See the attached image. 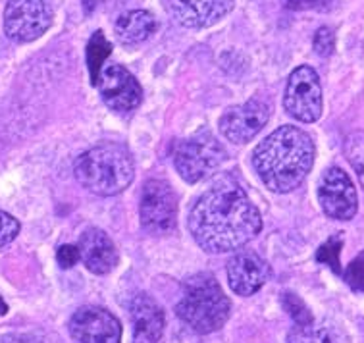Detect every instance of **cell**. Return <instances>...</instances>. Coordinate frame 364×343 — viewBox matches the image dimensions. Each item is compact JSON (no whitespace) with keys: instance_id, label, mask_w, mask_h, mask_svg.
Segmentation results:
<instances>
[{"instance_id":"cell-14","label":"cell","mask_w":364,"mask_h":343,"mask_svg":"<svg viewBox=\"0 0 364 343\" xmlns=\"http://www.w3.org/2000/svg\"><path fill=\"white\" fill-rule=\"evenodd\" d=\"M270 264L255 251H241L228 263V282L233 293L241 297L255 295L268 282Z\"/></svg>"},{"instance_id":"cell-16","label":"cell","mask_w":364,"mask_h":343,"mask_svg":"<svg viewBox=\"0 0 364 343\" xmlns=\"http://www.w3.org/2000/svg\"><path fill=\"white\" fill-rule=\"evenodd\" d=\"M77 249H80V257L87 266V270L99 274V276L110 274L119 263L116 245L99 228H89L83 231Z\"/></svg>"},{"instance_id":"cell-21","label":"cell","mask_w":364,"mask_h":343,"mask_svg":"<svg viewBox=\"0 0 364 343\" xmlns=\"http://www.w3.org/2000/svg\"><path fill=\"white\" fill-rule=\"evenodd\" d=\"M341 247H343V239L341 236H333L326 241L316 253V260L318 263L326 264V266H330L331 270L336 272V274H341V266H339V253H341Z\"/></svg>"},{"instance_id":"cell-19","label":"cell","mask_w":364,"mask_h":343,"mask_svg":"<svg viewBox=\"0 0 364 343\" xmlns=\"http://www.w3.org/2000/svg\"><path fill=\"white\" fill-rule=\"evenodd\" d=\"M287 343H338L333 332L314 320L309 324H295L287 334Z\"/></svg>"},{"instance_id":"cell-26","label":"cell","mask_w":364,"mask_h":343,"mask_svg":"<svg viewBox=\"0 0 364 343\" xmlns=\"http://www.w3.org/2000/svg\"><path fill=\"white\" fill-rule=\"evenodd\" d=\"M80 249L75 245H62L56 253V260L62 268H72L80 260Z\"/></svg>"},{"instance_id":"cell-13","label":"cell","mask_w":364,"mask_h":343,"mask_svg":"<svg viewBox=\"0 0 364 343\" xmlns=\"http://www.w3.org/2000/svg\"><path fill=\"white\" fill-rule=\"evenodd\" d=\"M166 10L178 23L191 29H205L218 23L232 12L235 0H164Z\"/></svg>"},{"instance_id":"cell-23","label":"cell","mask_w":364,"mask_h":343,"mask_svg":"<svg viewBox=\"0 0 364 343\" xmlns=\"http://www.w3.org/2000/svg\"><path fill=\"white\" fill-rule=\"evenodd\" d=\"M343 278L353 291L364 293V251L358 253L357 257L353 258L351 264L347 266V270L343 272Z\"/></svg>"},{"instance_id":"cell-6","label":"cell","mask_w":364,"mask_h":343,"mask_svg":"<svg viewBox=\"0 0 364 343\" xmlns=\"http://www.w3.org/2000/svg\"><path fill=\"white\" fill-rule=\"evenodd\" d=\"M141 226L151 236L172 233L178 226V197L164 179H146L139 203Z\"/></svg>"},{"instance_id":"cell-4","label":"cell","mask_w":364,"mask_h":343,"mask_svg":"<svg viewBox=\"0 0 364 343\" xmlns=\"http://www.w3.org/2000/svg\"><path fill=\"white\" fill-rule=\"evenodd\" d=\"M232 312V303L216 282V278L206 272L187 278L183 295L176 307L179 320L197 334H212L220 330Z\"/></svg>"},{"instance_id":"cell-20","label":"cell","mask_w":364,"mask_h":343,"mask_svg":"<svg viewBox=\"0 0 364 343\" xmlns=\"http://www.w3.org/2000/svg\"><path fill=\"white\" fill-rule=\"evenodd\" d=\"M343 151L353 170L357 172L358 181L364 187V132H353L351 135H347Z\"/></svg>"},{"instance_id":"cell-22","label":"cell","mask_w":364,"mask_h":343,"mask_svg":"<svg viewBox=\"0 0 364 343\" xmlns=\"http://www.w3.org/2000/svg\"><path fill=\"white\" fill-rule=\"evenodd\" d=\"M282 305H284V309L287 310V315L293 318L295 324H309L314 320V317H312V312L309 310L305 301L299 297V295H295V293L285 291L284 295H282Z\"/></svg>"},{"instance_id":"cell-25","label":"cell","mask_w":364,"mask_h":343,"mask_svg":"<svg viewBox=\"0 0 364 343\" xmlns=\"http://www.w3.org/2000/svg\"><path fill=\"white\" fill-rule=\"evenodd\" d=\"M18 233H20V222L12 214L0 211V249L12 243L18 238Z\"/></svg>"},{"instance_id":"cell-27","label":"cell","mask_w":364,"mask_h":343,"mask_svg":"<svg viewBox=\"0 0 364 343\" xmlns=\"http://www.w3.org/2000/svg\"><path fill=\"white\" fill-rule=\"evenodd\" d=\"M326 0H287V4L293 10H312V8H318Z\"/></svg>"},{"instance_id":"cell-3","label":"cell","mask_w":364,"mask_h":343,"mask_svg":"<svg viewBox=\"0 0 364 343\" xmlns=\"http://www.w3.org/2000/svg\"><path fill=\"white\" fill-rule=\"evenodd\" d=\"M75 179L99 197H114L126 191L135 176L132 152L118 143H102L81 152L73 164Z\"/></svg>"},{"instance_id":"cell-10","label":"cell","mask_w":364,"mask_h":343,"mask_svg":"<svg viewBox=\"0 0 364 343\" xmlns=\"http://www.w3.org/2000/svg\"><path fill=\"white\" fill-rule=\"evenodd\" d=\"M70 336L73 343H119L122 326L110 310L102 307H81L70 318Z\"/></svg>"},{"instance_id":"cell-1","label":"cell","mask_w":364,"mask_h":343,"mask_svg":"<svg viewBox=\"0 0 364 343\" xmlns=\"http://www.w3.org/2000/svg\"><path fill=\"white\" fill-rule=\"evenodd\" d=\"M187 224L200 249L222 255L251 243L262 230V218L235 179L222 178L197 199Z\"/></svg>"},{"instance_id":"cell-29","label":"cell","mask_w":364,"mask_h":343,"mask_svg":"<svg viewBox=\"0 0 364 343\" xmlns=\"http://www.w3.org/2000/svg\"><path fill=\"white\" fill-rule=\"evenodd\" d=\"M83 2V10L85 14H91L95 10V4H97V0H81Z\"/></svg>"},{"instance_id":"cell-24","label":"cell","mask_w":364,"mask_h":343,"mask_svg":"<svg viewBox=\"0 0 364 343\" xmlns=\"http://www.w3.org/2000/svg\"><path fill=\"white\" fill-rule=\"evenodd\" d=\"M312 46H314V53L318 56H331L333 48H336V33H333V29H330V27H320L316 35H314Z\"/></svg>"},{"instance_id":"cell-9","label":"cell","mask_w":364,"mask_h":343,"mask_svg":"<svg viewBox=\"0 0 364 343\" xmlns=\"http://www.w3.org/2000/svg\"><path fill=\"white\" fill-rule=\"evenodd\" d=\"M318 201L326 216L333 220H353L358 211L357 189L351 178L338 166H331L322 174Z\"/></svg>"},{"instance_id":"cell-12","label":"cell","mask_w":364,"mask_h":343,"mask_svg":"<svg viewBox=\"0 0 364 343\" xmlns=\"http://www.w3.org/2000/svg\"><path fill=\"white\" fill-rule=\"evenodd\" d=\"M95 87L100 91V97L106 106L112 108L114 112H132L143 100V89H141L139 81L133 78V73L127 68L119 66V64H110V66L102 68Z\"/></svg>"},{"instance_id":"cell-11","label":"cell","mask_w":364,"mask_h":343,"mask_svg":"<svg viewBox=\"0 0 364 343\" xmlns=\"http://www.w3.org/2000/svg\"><path fill=\"white\" fill-rule=\"evenodd\" d=\"M270 106L264 100L251 99L243 105L228 108L218 122L220 133L235 145H245L257 137L260 130L268 124Z\"/></svg>"},{"instance_id":"cell-7","label":"cell","mask_w":364,"mask_h":343,"mask_svg":"<svg viewBox=\"0 0 364 343\" xmlns=\"http://www.w3.org/2000/svg\"><path fill=\"white\" fill-rule=\"evenodd\" d=\"M287 114L305 124H312L322 116V85L311 66H299L287 80L284 95Z\"/></svg>"},{"instance_id":"cell-28","label":"cell","mask_w":364,"mask_h":343,"mask_svg":"<svg viewBox=\"0 0 364 343\" xmlns=\"http://www.w3.org/2000/svg\"><path fill=\"white\" fill-rule=\"evenodd\" d=\"M0 343H35L31 337L20 336V334H6L0 337Z\"/></svg>"},{"instance_id":"cell-2","label":"cell","mask_w":364,"mask_h":343,"mask_svg":"<svg viewBox=\"0 0 364 343\" xmlns=\"http://www.w3.org/2000/svg\"><path fill=\"white\" fill-rule=\"evenodd\" d=\"M314 164L311 135L295 126H282L252 152L260 181L274 193H289L303 184Z\"/></svg>"},{"instance_id":"cell-18","label":"cell","mask_w":364,"mask_h":343,"mask_svg":"<svg viewBox=\"0 0 364 343\" xmlns=\"http://www.w3.org/2000/svg\"><path fill=\"white\" fill-rule=\"evenodd\" d=\"M112 53V45L106 41L102 31H95L89 45H87V66H89V73H91V83L97 85L99 75L105 68L106 58Z\"/></svg>"},{"instance_id":"cell-5","label":"cell","mask_w":364,"mask_h":343,"mask_svg":"<svg viewBox=\"0 0 364 343\" xmlns=\"http://www.w3.org/2000/svg\"><path fill=\"white\" fill-rule=\"evenodd\" d=\"M225 162V149L210 133H199L176 145L173 164L187 184H199L210 178Z\"/></svg>"},{"instance_id":"cell-15","label":"cell","mask_w":364,"mask_h":343,"mask_svg":"<svg viewBox=\"0 0 364 343\" xmlns=\"http://www.w3.org/2000/svg\"><path fill=\"white\" fill-rule=\"evenodd\" d=\"M133 343H159L164 334V310L151 295L139 293L129 303Z\"/></svg>"},{"instance_id":"cell-30","label":"cell","mask_w":364,"mask_h":343,"mask_svg":"<svg viewBox=\"0 0 364 343\" xmlns=\"http://www.w3.org/2000/svg\"><path fill=\"white\" fill-rule=\"evenodd\" d=\"M8 312V305L4 303V299L0 297V315H6Z\"/></svg>"},{"instance_id":"cell-17","label":"cell","mask_w":364,"mask_h":343,"mask_svg":"<svg viewBox=\"0 0 364 343\" xmlns=\"http://www.w3.org/2000/svg\"><path fill=\"white\" fill-rule=\"evenodd\" d=\"M156 29V20L151 12L146 10H132V12L122 14L114 26V31L124 45H137L143 43Z\"/></svg>"},{"instance_id":"cell-8","label":"cell","mask_w":364,"mask_h":343,"mask_svg":"<svg viewBox=\"0 0 364 343\" xmlns=\"http://www.w3.org/2000/svg\"><path fill=\"white\" fill-rule=\"evenodd\" d=\"M53 26V10L45 0H10L4 10V31L16 43H31Z\"/></svg>"}]
</instances>
